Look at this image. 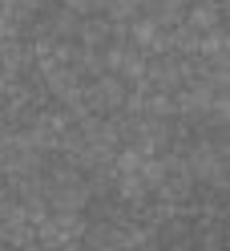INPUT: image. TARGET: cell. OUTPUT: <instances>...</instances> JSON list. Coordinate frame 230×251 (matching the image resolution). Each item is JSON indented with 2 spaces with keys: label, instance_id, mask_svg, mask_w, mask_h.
Here are the masks:
<instances>
[{
  "label": "cell",
  "instance_id": "6da1fadb",
  "mask_svg": "<svg viewBox=\"0 0 230 251\" xmlns=\"http://www.w3.org/2000/svg\"><path fill=\"white\" fill-rule=\"evenodd\" d=\"M125 93H129V85L121 81L117 73H101V77H93V81H89V89H81V101L93 109L97 118H105V114H121Z\"/></svg>",
  "mask_w": 230,
  "mask_h": 251
},
{
  "label": "cell",
  "instance_id": "7a4b0ae2",
  "mask_svg": "<svg viewBox=\"0 0 230 251\" xmlns=\"http://www.w3.org/2000/svg\"><path fill=\"white\" fill-rule=\"evenodd\" d=\"M222 12H226V0H194V4H186V12H182V25L202 37L210 28H222Z\"/></svg>",
  "mask_w": 230,
  "mask_h": 251
},
{
  "label": "cell",
  "instance_id": "3957f363",
  "mask_svg": "<svg viewBox=\"0 0 230 251\" xmlns=\"http://www.w3.org/2000/svg\"><path fill=\"white\" fill-rule=\"evenodd\" d=\"M190 0H142V12L149 21H158L162 28H174L182 21V12H186Z\"/></svg>",
  "mask_w": 230,
  "mask_h": 251
},
{
  "label": "cell",
  "instance_id": "277c9868",
  "mask_svg": "<svg viewBox=\"0 0 230 251\" xmlns=\"http://www.w3.org/2000/svg\"><path fill=\"white\" fill-rule=\"evenodd\" d=\"M101 12H105V21H109V25H129L137 12H142V0H105Z\"/></svg>",
  "mask_w": 230,
  "mask_h": 251
},
{
  "label": "cell",
  "instance_id": "5b68a950",
  "mask_svg": "<svg viewBox=\"0 0 230 251\" xmlns=\"http://www.w3.org/2000/svg\"><path fill=\"white\" fill-rule=\"evenodd\" d=\"M142 162H146V154L137 150L133 142L121 146V150H113V170H117V175H137V170H142Z\"/></svg>",
  "mask_w": 230,
  "mask_h": 251
},
{
  "label": "cell",
  "instance_id": "8992f818",
  "mask_svg": "<svg viewBox=\"0 0 230 251\" xmlns=\"http://www.w3.org/2000/svg\"><path fill=\"white\" fill-rule=\"evenodd\" d=\"M77 12H69V8H61V12H53V21H49V33L53 37H61V41H73L77 37Z\"/></svg>",
  "mask_w": 230,
  "mask_h": 251
},
{
  "label": "cell",
  "instance_id": "52a82bcc",
  "mask_svg": "<svg viewBox=\"0 0 230 251\" xmlns=\"http://www.w3.org/2000/svg\"><path fill=\"white\" fill-rule=\"evenodd\" d=\"M117 191H121V199H129V202H146L149 186L142 182V175H117Z\"/></svg>",
  "mask_w": 230,
  "mask_h": 251
}]
</instances>
